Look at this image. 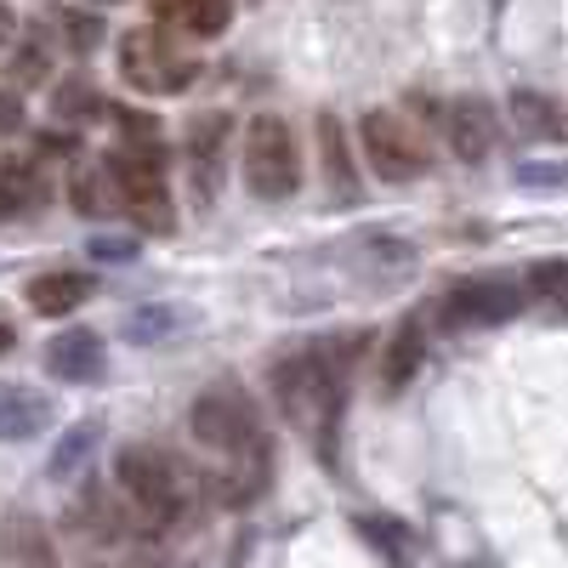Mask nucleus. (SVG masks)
<instances>
[{"label": "nucleus", "mask_w": 568, "mask_h": 568, "mask_svg": "<svg viewBox=\"0 0 568 568\" xmlns=\"http://www.w3.org/2000/svg\"><path fill=\"white\" fill-rule=\"evenodd\" d=\"M187 426H194V438L233 460V471L222 478L227 500H251L262 484H267V433H262V415L256 404L233 387V382H216L194 398V415H187Z\"/></svg>", "instance_id": "nucleus-1"}, {"label": "nucleus", "mask_w": 568, "mask_h": 568, "mask_svg": "<svg viewBox=\"0 0 568 568\" xmlns=\"http://www.w3.org/2000/svg\"><path fill=\"white\" fill-rule=\"evenodd\" d=\"M353 342H318V347H302L291 358L273 364V393L291 415V426L313 433L324 449H329V426H336V409H342V393H347V369H353Z\"/></svg>", "instance_id": "nucleus-2"}, {"label": "nucleus", "mask_w": 568, "mask_h": 568, "mask_svg": "<svg viewBox=\"0 0 568 568\" xmlns=\"http://www.w3.org/2000/svg\"><path fill=\"white\" fill-rule=\"evenodd\" d=\"M114 471H120V489L131 495V506L142 511V524H149V529H171L182 517L187 495H182V478H176L171 455H160L149 444H131V449H120Z\"/></svg>", "instance_id": "nucleus-3"}, {"label": "nucleus", "mask_w": 568, "mask_h": 568, "mask_svg": "<svg viewBox=\"0 0 568 568\" xmlns=\"http://www.w3.org/2000/svg\"><path fill=\"white\" fill-rule=\"evenodd\" d=\"M245 182L256 200H291L296 182H302V160H296V142H291V125L262 114L251 120L245 131Z\"/></svg>", "instance_id": "nucleus-4"}, {"label": "nucleus", "mask_w": 568, "mask_h": 568, "mask_svg": "<svg viewBox=\"0 0 568 568\" xmlns=\"http://www.w3.org/2000/svg\"><path fill=\"white\" fill-rule=\"evenodd\" d=\"M120 74L136 85V91H154V98H176V91H187V80H194V63L165 52V40L149 34V29H131L120 40Z\"/></svg>", "instance_id": "nucleus-5"}, {"label": "nucleus", "mask_w": 568, "mask_h": 568, "mask_svg": "<svg viewBox=\"0 0 568 568\" xmlns=\"http://www.w3.org/2000/svg\"><path fill=\"white\" fill-rule=\"evenodd\" d=\"M358 131H364V154H369V165L382 171L387 182H409V176L426 171V142H420L415 125H404L398 114L375 109V114H364Z\"/></svg>", "instance_id": "nucleus-6"}, {"label": "nucleus", "mask_w": 568, "mask_h": 568, "mask_svg": "<svg viewBox=\"0 0 568 568\" xmlns=\"http://www.w3.org/2000/svg\"><path fill=\"white\" fill-rule=\"evenodd\" d=\"M109 171H114V187H120V200H125V211L149 227V233H171V194H165V176H160V165L154 160H142V154H114L109 160Z\"/></svg>", "instance_id": "nucleus-7"}, {"label": "nucleus", "mask_w": 568, "mask_h": 568, "mask_svg": "<svg viewBox=\"0 0 568 568\" xmlns=\"http://www.w3.org/2000/svg\"><path fill=\"white\" fill-rule=\"evenodd\" d=\"M517 307H524V291L511 278H466L444 296L449 324H506Z\"/></svg>", "instance_id": "nucleus-8"}, {"label": "nucleus", "mask_w": 568, "mask_h": 568, "mask_svg": "<svg viewBox=\"0 0 568 568\" xmlns=\"http://www.w3.org/2000/svg\"><path fill=\"white\" fill-rule=\"evenodd\" d=\"M45 369L58 382H98L103 375V342L91 329H63V336L45 347Z\"/></svg>", "instance_id": "nucleus-9"}, {"label": "nucleus", "mask_w": 568, "mask_h": 568, "mask_svg": "<svg viewBox=\"0 0 568 568\" xmlns=\"http://www.w3.org/2000/svg\"><path fill=\"white\" fill-rule=\"evenodd\" d=\"M52 426V398H40L34 387H0V444L34 438Z\"/></svg>", "instance_id": "nucleus-10"}, {"label": "nucleus", "mask_w": 568, "mask_h": 568, "mask_svg": "<svg viewBox=\"0 0 568 568\" xmlns=\"http://www.w3.org/2000/svg\"><path fill=\"white\" fill-rule=\"evenodd\" d=\"M449 149H455L460 160H484V154L495 149V114H489V103L460 98V103L449 109Z\"/></svg>", "instance_id": "nucleus-11"}, {"label": "nucleus", "mask_w": 568, "mask_h": 568, "mask_svg": "<svg viewBox=\"0 0 568 568\" xmlns=\"http://www.w3.org/2000/svg\"><path fill=\"white\" fill-rule=\"evenodd\" d=\"M154 18L182 29V34H222L233 18V0H154Z\"/></svg>", "instance_id": "nucleus-12"}, {"label": "nucleus", "mask_w": 568, "mask_h": 568, "mask_svg": "<svg viewBox=\"0 0 568 568\" xmlns=\"http://www.w3.org/2000/svg\"><path fill=\"white\" fill-rule=\"evenodd\" d=\"M45 171L40 165H29V160H7L0 165V216H29V211H40L45 205Z\"/></svg>", "instance_id": "nucleus-13"}, {"label": "nucleus", "mask_w": 568, "mask_h": 568, "mask_svg": "<svg viewBox=\"0 0 568 568\" xmlns=\"http://www.w3.org/2000/svg\"><path fill=\"white\" fill-rule=\"evenodd\" d=\"M85 296H91L85 273H40V278H29V307L40 318H63V313L85 307Z\"/></svg>", "instance_id": "nucleus-14"}, {"label": "nucleus", "mask_w": 568, "mask_h": 568, "mask_svg": "<svg viewBox=\"0 0 568 568\" xmlns=\"http://www.w3.org/2000/svg\"><path fill=\"white\" fill-rule=\"evenodd\" d=\"M222 142H227V114H200L194 125H187V160H194V171H200V194H216Z\"/></svg>", "instance_id": "nucleus-15"}, {"label": "nucleus", "mask_w": 568, "mask_h": 568, "mask_svg": "<svg viewBox=\"0 0 568 568\" xmlns=\"http://www.w3.org/2000/svg\"><path fill=\"white\" fill-rule=\"evenodd\" d=\"M420 358H426V342H420V324L409 318V324H398V336H393L387 353H382V387L398 393L409 375L420 369Z\"/></svg>", "instance_id": "nucleus-16"}, {"label": "nucleus", "mask_w": 568, "mask_h": 568, "mask_svg": "<svg viewBox=\"0 0 568 568\" xmlns=\"http://www.w3.org/2000/svg\"><path fill=\"white\" fill-rule=\"evenodd\" d=\"M511 125L524 131V136H535V142H557L568 131L562 114H557V103H546L540 91H511Z\"/></svg>", "instance_id": "nucleus-17"}, {"label": "nucleus", "mask_w": 568, "mask_h": 568, "mask_svg": "<svg viewBox=\"0 0 568 568\" xmlns=\"http://www.w3.org/2000/svg\"><path fill=\"white\" fill-rule=\"evenodd\" d=\"M98 438H103V426H98V420H80V426H69L63 444H58V455H52V478H74V471L85 466V455L98 449Z\"/></svg>", "instance_id": "nucleus-18"}, {"label": "nucleus", "mask_w": 568, "mask_h": 568, "mask_svg": "<svg viewBox=\"0 0 568 568\" xmlns=\"http://www.w3.org/2000/svg\"><path fill=\"white\" fill-rule=\"evenodd\" d=\"M529 291L551 296V302L568 313V262H540V267L529 273Z\"/></svg>", "instance_id": "nucleus-19"}, {"label": "nucleus", "mask_w": 568, "mask_h": 568, "mask_svg": "<svg viewBox=\"0 0 568 568\" xmlns=\"http://www.w3.org/2000/svg\"><path fill=\"white\" fill-rule=\"evenodd\" d=\"M318 142H324V160H329V171H336L342 194H353V176H347V149H342V125H336V120H318Z\"/></svg>", "instance_id": "nucleus-20"}, {"label": "nucleus", "mask_w": 568, "mask_h": 568, "mask_svg": "<svg viewBox=\"0 0 568 568\" xmlns=\"http://www.w3.org/2000/svg\"><path fill=\"white\" fill-rule=\"evenodd\" d=\"M7 551H18L23 562H45V540H40V529L29 524V517H18V524H7Z\"/></svg>", "instance_id": "nucleus-21"}, {"label": "nucleus", "mask_w": 568, "mask_h": 568, "mask_svg": "<svg viewBox=\"0 0 568 568\" xmlns=\"http://www.w3.org/2000/svg\"><path fill=\"white\" fill-rule=\"evenodd\" d=\"M91 109H98V91H91L85 80H69V85L58 91V114L80 120V114H91Z\"/></svg>", "instance_id": "nucleus-22"}, {"label": "nucleus", "mask_w": 568, "mask_h": 568, "mask_svg": "<svg viewBox=\"0 0 568 568\" xmlns=\"http://www.w3.org/2000/svg\"><path fill=\"white\" fill-rule=\"evenodd\" d=\"M91 256H109V262H131L136 256V240H125V233H91V245H85Z\"/></svg>", "instance_id": "nucleus-23"}, {"label": "nucleus", "mask_w": 568, "mask_h": 568, "mask_svg": "<svg viewBox=\"0 0 568 568\" xmlns=\"http://www.w3.org/2000/svg\"><path fill=\"white\" fill-rule=\"evenodd\" d=\"M171 324H176L171 313H131V318H125V336H131V342H154V336H165Z\"/></svg>", "instance_id": "nucleus-24"}, {"label": "nucleus", "mask_w": 568, "mask_h": 568, "mask_svg": "<svg viewBox=\"0 0 568 568\" xmlns=\"http://www.w3.org/2000/svg\"><path fill=\"white\" fill-rule=\"evenodd\" d=\"M63 23H69V45H74V52H91L98 34H103V23H91V18H63Z\"/></svg>", "instance_id": "nucleus-25"}, {"label": "nucleus", "mask_w": 568, "mask_h": 568, "mask_svg": "<svg viewBox=\"0 0 568 568\" xmlns=\"http://www.w3.org/2000/svg\"><path fill=\"white\" fill-rule=\"evenodd\" d=\"M551 182L568 187V165H529L524 171V187H551Z\"/></svg>", "instance_id": "nucleus-26"}, {"label": "nucleus", "mask_w": 568, "mask_h": 568, "mask_svg": "<svg viewBox=\"0 0 568 568\" xmlns=\"http://www.w3.org/2000/svg\"><path fill=\"white\" fill-rule=\"evenodd\" d=\"M12 80H18V85H40V80H45V58H40V52H23L18 69H12Z\"/></svg>", "instance_id": "nucleus-27"}, {"label": "nucleus", "mask_w": 568, "mask_h": 568, "mask_svg": "<svg viewBox=\"0 0 568 568\" xmlns=\"http://www.w3.org/2000/svg\"><path fill=\"white\" fill-rule=\"evenodd\" d=\"M18 125H23V98L0 91V131H18Z\"/></svg>", "instance_id": "nucleus-28"}, {"label": "nucleus", "mask_w": 568, "mask_h": 568, "mask_svg": "<svg viewBox=\"0 0 568 568\" xmlns=\"http://www.w3.org/2000/svg\"><path fill=\"white\" fill-rule=\"evenodd\" d=\"M12 40V7H0V45Z\"/></svg>", "instance_id": "nucleus-29"}, {"label": "nucleus", "mask_w": 568, "mask_h": 568, "mask_svg": "<svg viewBox=\"0 0 568 568\" xmlns=\"http://www.w3.org/2000/svg\"><path fill=\"white\" fill-rule=\"evenodd\" d=\"M12 342H18V336H12V324H0V353H12Z\"/></svg>", "instance_id": "nucleus-30"}, {"label": "nucleus", "mask_w": 568, "mask_h": 568, "mask_svg": "<svg viewBox=\"0 0 568 568\" xmlns=\"http://www.w3.org/2000/svg\"><path fill=\"white\" fill-rule=\"evenodd\" d=\"M103 7H120V0H103Z\"/></svg>", "instance_id": "nucleus-31"}]
</instances>
